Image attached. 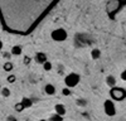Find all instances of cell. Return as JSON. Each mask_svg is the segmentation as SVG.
<instances>
[{
	"label": "cell",
	"mask_w": 126,
	"mask_h": 121,
	"mask_svg": "<svg viewBox=\"0 0 126 121\" xmlns=\"http://www.w3.org/2000/svg\"><path fill=\"white\" fill-rule=\"evenodd\" d=\"M62 93L64 95V96H68V95L71 93V91H69L68 88H63V90H62Z\"/></svg>",
	"instance_id": "obj_18"
},
{
	"label": "cell",
	"mask_w": 126,
	"mask_h": 121,
	"mask_svg": "<svg viewBox=\"0 0 126 121\" xmlns=\"http://www.w3.org/2000/svg\"><path fill=\"white\" fill-rule=\"evenodd\" d=\"M121 8V1L120 0H110L109 4L106 5V10H107V13L112 18L115 13H117L119 12V9Z\"/></svg>",
	"instance_id": "obj_3"
},
{
	"label": "cell",
	"mask_w": 126,
	"mask_h": 121,
	"mask_svg": "<svg viewBox=\"0 0 126 121\" xmlns=\"http://www.w3.org/2000/svg\"><path fill=\"white\" fill-rule=\"evenodd\" d=\"M1 49H3V42L0 40V50H1Z\"/></svg>",
	"instance_id": "obj_21"
},
{
	"label": "cell",
	"mask_w": 126,
	"mask_h": 121,
	"mask_svg": "<svg viewBox=\"0 0 126 121\" xmlns=\"http://www.w3.org/2000/svg\"><path fill=\"white\" fill-rule=\"evenodd\" d=\"M106 83H107L110 87L116 86V78H115L113 76H109V77L106 78Z\"/></svg>",
	"instance_id": "obj_9"
},
{
	"label": "cell",
	"mask_w": 126,
	"mask_h": 121,
	"mask_svg": "<svg viewBox=\"0 0 126 121\" xmlns=\"http://www.w3.org/2000/svg\"><path fill=\"white\" fill-rule=\"evenodd\" d=\"M22 105H23V107H24V108H27V107H30V106H32V101H30L29 98L24 97V98L22 100Z\"/></svg>",
	"instance_id": "obj_11"
},
{
	"label": "cell",
	"mask_w": 126,
	"mask_h": 121,
	"mask_svg": "<svg viewBox=\"0 0 126 121\" xmlns=\"http://www.w3.org/2000/svg\"><path fill=\"white\" fill-rule=\"evenodd\" d=\"M29 60H30V58H29V57H24V63H25V64H28V63H29Z\"/></svg>",
	"instance_id": "obj_20"
},
{
	"label": "cell",
	"mask_w": 126,
	"mask_h": 121,
	"mask_svg": "<svg viewBox=\"0 0 126 121\" xmlns=\"http://www.w3.org/2000/svg\"><path fill=\"white\" fill-rule=\"evenodd\" d=\"M1 95H3L4 97H8V96L10 95V90H9V88H5V87H4V88L1 90Z\"/></svg>",
	"instance_id": "obj_14"
},
{
	"label": "cell",
	"mask_w": 126,
	"mask_h": 121,
	"mask_svg": "<svg viewBox=\"0 0 126 121\" xmlns=\"http://www.w3.org/2000/svg\"><path fill=\"white\" fill-rule=\"evenodd\" d=\"M54 110H56V112H57V114H59V115H62V116H63V115L66 114V107L63 106V105H61V104L56 105Z\"/></svg>",
	"instance_id": "obj_7"
},
{
	"label": "cell",
	"mask_w": 126,
	"mask_h": 121,
	"mask_svg": "<svg viewBox=\"0 0 126 121\" xmlns=\"http://www.w3.org/2000/svg\"><path fill=\"white\" fill-rule=\"evenodd\" d=\"M110 95H111V98L115 100V101H122V100L126 97V91H125L124 88H120V87L113 86V87H111Z\"/></svg>",
	"instance_id": "obj_1"
},
{
	"label": "cell",
	"mask_w": 126,
	"mask_h": 121,
	"mask_svg": "<svg viewBox=\"0 0 126 121\" xmlns=\"http://www.w3.org/2000/svg\"><path fill=\"white\" fill-rule=\"evenodd\" d=\"M12 54H14V56L22 54V47H20V45H14L12 48Z\"/></svg>",
	"instance_id": "obj_10"
},
{
	"label": "cell",
	"mask_w": 126,
	"mask_h": 121,
	"mask_svg": "<svg viewBox=\"0 0 126 121\" xmlns=\"http://www.w3.org/2000/svg\"><path fill=\"white\" fill-rule=\"evenodd\" d=\"M52 39L56 40V42H63V40H66L68 34L66 32V29H63V28H58V29H54L53 32H52L50 34Z\"/></svg>",
	"instance_id": "obj_2"
},
{
	"label": "cell",
	"mask_w": 126,
	"mask_h": 121,
	"mask_svg": "<svg viewBox=\"0 0 126 121\" xmlns=\"http://www.w3.org/2000/svg\"><path fill=\"white\" fill-rule=\"evenodd\" d=\"M91 56H92V58H93V59H97V58H100V56H101V52H100L98 49H92Z\"/></svg>",
	"instance_id": "obj_12"
},
{
	"label": "cell",
	"mask_w": 126,
	"mask_h": 121,
	"mask_svg": "<svg viewBox=\"0 0 126 121\" xmlns=\"http://www.w3.org/2000/svg\"><path fill=\"white\" fill-rule=\"evenodd\" d=\"M23 110H24V107H23L22 102H19L18 105H15V111H18V112H20V111H23Z\"/></svg>",
	"instance_id": "obj_17"
},
{
	"label": "cell",
	"mask_w": 126,
	"mask_h": 121,
	"mask_svg": "<svg viewBox=\"0 0 126 121\" xmlns=\"http://www.w3.org/2000/svg\"><path fill=\"white\" fill-rule=\"evenodd\" d=\"M121 78H122L124 81H126V69H125V71H124V72L121 73Z\"/></svg>",
	"instance_id": "obj_19"
},
{
	"label": "cell",
	"mask_w": 126,
	"mask_h": 121,
	"mask_svg": "<svg viewBox=\"0 0 126 121\" xmlns=\"http://www.w3.org/2000/svg\"><path fill=\"white\" fill-rule=\"evenodd\" d=\"M35 60H37L38 63H42V64H43L46 60H47V56H46L44 53L40 52V53H38V54L35 56Z\"/></svg>",
	"instance_id": "obj_6"
},
{
	"label": "cell",
	"mask_w": 126,
	"mask_h": 121,
	"mask_svg": "<svg viewBox=\"0 0 126 121\" xmlns=\"http://www.w3.org/2000/svg\"><path fill=\"white\" fill-rule=\"evenodd\" d=\"M15 79H16V78H15L14 75H10V76H8V78H6V81H8L9 83H14V82H15Z\"/></svg>",
	"instance_id": "obj_16"
},
{
	"label": "cell",
	"mask_w": 126,
	"mask_h": 121,
	"mask_svg": "<svg viewBox=\"0 0 126 121\" xmlns=\"http://www.w3.org/2000/svg\"><path fill=\"white\" fill-rule=\"evenodd\" d=\"M103 108H105V112H106L107 116H113L116 114V108H115V105L111 100H106L103 104Z\"/></svg>",
	"instance_id": "obj_5"
},
{
	"label": "cell",
	"mask_w": 126,
	"mask_h": 121,
	"mask_svg": "<svg viewBox=\"0 0 126 121\" xmlns=\"http://www.w3.org/2000/svg\"><path fill=\"white\" fill-rule=\"evenodd\" d=\"M43 67H44L46 71H50L52 69V64H50V62H48V60H46V62L43 63Z\"/></svg>",
	"instance_id": "obj_15"
},
{
	"label": "cell",
	"mask_w": 126,
	"mask_h": 121,
	"mask_svg": "<svg viewBox=\"0 0 126 121\" xmlns=\"http://www.w3.org/2000/svg\"><path fill=\"white\" fill-rule=\"evenodd\" d=\"M64 82H66L67 87H76L79 83V76L77 73H69L64 78Z\"/></svg>",
	"instance_id": "obj_4"
},
{
	"label": "cell",
	"mask_w": 126,
	"mask_h": 121,
	"mask_svg": "<svg viewBox=\"0 0 126 121\" xmlns=\"http://www.w3.org/2000/svg\"><path fill=\"white\" fill-rule=\"evenodd\" d=\"M4 69L6 71V72H10V71L13 69V63H12V62H6V63L4 64Z\"/></svg>",
	"instance_id": "obj_13"
},
{
	"label": "cell",
	"mask_w": 126,
	"mask_h": 121,
	"mask_svg": "<svg viewBox=\"0 0 126 121\" xmlns=\"http://www.w3.org/2000/svg\"><path fill=\"white\" fill-rule=\"evenodd\" d=\"M44 91H46L47 95H53V93L56 92V87H54L53 85H46Z\"/></svg>",
	"instance_id": "obj_8"
}]
</instances>
